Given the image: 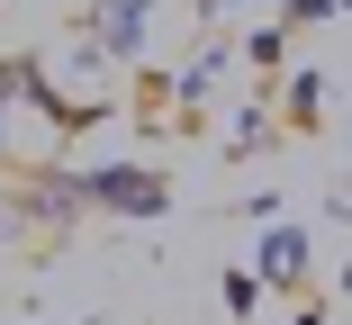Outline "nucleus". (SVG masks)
<instances>
[{"label":"nucleus","mask_w":352,"mask_h":325,"mask_svg":"<svg viewBox=\"0 0 352 325\" xmlns=\"http://www.w3.org/2000/svg\"><path fill=\"white\" fill-rule=\"evenodd\" d=\"M73 199H118L126 217H154L163 208V181L154 172H82V181H63Z\"/></svg>","instance_id":"nucleus-1"},{"label":"nucleus","mask_w":352,"mask_h":325,"mask_svg":"<svg viewBox=\"0 0 352 325\" xmlns=\"http://www.w3.org/2000/svg\"><path fill=\"white\" fill-rule=\"evenodd\" d=\"M262 271H271V280H298V271H307V244H298V235H271V244H262Z\"/></svg>","instance_id":"nucleus-2"},{"label":"nucleus","mask_w":352,"mask_h":325,"mask_svg":"<svg viewBox=\"0 0 352 325\" xmlns=\"http://www.w3.org/2000/svg\"><path fill=\"white\" fill-rule=\"evenodd\" d=\"M135 36H145V0H109V45L135 54Z\"/></svg>","instance_id":"nucleus-3"},{"label":"nucleus","mask_w":352,"mask_h":325,"mask_svg":"<svg viewBox=\"0 0 352 325\" xmlns=\"http://www.w3.org/2000/svg\"><path fill=\"white\" fill-rule=\"evenodd\" d=\"M0 145H10V109H0Z\"/></svg>","instance_id":"nucleus-4"}]
</instances>
